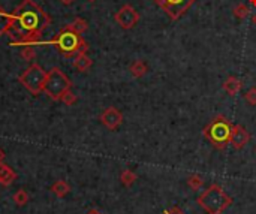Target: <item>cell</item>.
<instances>
[{
    "mask_svg": "<svg viewBox=\"0 0 256 214\" xmlns=\"http://www.w3.org/2000/svg\"><path fill=\"white\" fill-rule=\"evenodd\" d=\"M49 23L51 16L35 0H23L11 14V27L6 33L14 39L11 47H36L42 32L49 26Z\"/></svg>",
    "mask_w": 256,
    "mask_h": 214,
    "instance_id": "6da1fadb",
    "label": "cell"
},
{
    "mask_svg": "<svg viewBox=\"0 0 256 214\" xmlns=\"http://www.w3.org/2000/svg\"><path fill=\"white\" fill-rule=\"evenodd\" d=\"M36 45H53L60 54L66 59L75 57L78 52H89V44L84 41L81 34L75 33L67 26H64L54 38L48 42H38Z\"/></svg>",
    "mask_w": 256,
    "mask_h": 214,
    "instance_id": "7a4b0ae2",
    "label": "cell"
},
{
    "mask_svg": "<svg viewBox=\"0 0 256 214\" xmlns=\"http://www.w3.org/2000/svg\"><path fill=\"white\" fill-rule=\"evenodd\" d=\"M232 129L234 124L231 120H228L224 114H219L206 124V128L202 129V135L216 150L224 151L231 144Z\"/></svg>",
    "mask_w": 256,
    "mask_h": 214,
    "instance_id": "3957f363",
    "label": "cell"
},
{
    "mask_svg": "<svg viewBox=\"0 0 256 214\" xmlns=\"http://www.w3.org/2000/svg\"><path fill=\"white\" fill-rule=\"evenodd\" d=\"M196 202L207 214H224L232 205V198L219 184H211L204 190Z\"/></svg>",
    "mask_w": 256,
    "mask_h": 214,
    "instance_id": "277c9868",
    "label": "cell"
},
{
    "mask_svg": "<svg viewBox=\"0 0 256 214\" xmlns=\"http://www.w3.org/2000/svg\"><path fill=\"white\" fill-rule=\"evenodd\" d=\"M72 81L67 78V75L59 67H53L47 74L45 85H44V93L56 102L60 100L64 92L71 90L72 88Z\"/></svg>",
    "mask_w": 256,
    "mask_h": 214,
    "instance_id": "5b68a950",
    "label": "cell"
},
{
    "mask_svg": "<svg viewBox=\"0 0 256 214\" xmlns=\"http://www.w3.org/2000/svg\"><path fill=\"white\" fill-rule=\"evenodd\" d=\"M47 74L44 70V67L38 63H32L24 72L18 77V82L27 88V90L38 96L39 93L44 92V85H45V80H47Z\"/></svg>",
    "mask_w": 256,
    "mask_h": 214,
    "instance_id": "8992f818",
    "label": "cell"
},
{
    "mask_svg": "<svg viewBox=\"0 0 256 214\" xmlns=\"http://www.w3.org/2000/svg\"><path fill=\"white\" fill-rule=\"evenodd\" d=\"M158 8H160L169 20L177 21L189 11V8L196 2V0H151Z\"/></svg>",
    "mask_w": 256,
    "mask_h": 214,
    "instance_id": "52a82bcc",
    "label": "cell"
},
{
    "mask_svg": "<svg viewBox=\"0 0 256 214\" xmlns=\"http://www.w3.org/2000/svg\"><path fill=\"white\" fill-rule=\"evenodd\" d=\"M140 20H141L140 12L136 11L130 3L123 5L114 14V21L123 30H132L136 24L140 23Z\"/></svg>",
    "mask_w": 256,
    "mask_h": 214,
    "instance_id": "ba28073f",
    "label": "cell"
},
{
    "mask_svg": "<svg viewBox=\"0 0 256 214\" xmlns=\"http://www.w3.org/2000/svg\"><path fill=\"white\" fill-rule=\"evenodd\" d=\"M99 121L104 124L108 131H117L123 123V114L115 106H108L99 115Z\"/></svg>",
    "mask_w": 256,
    "mask_h": 214,
    "instance_id": "9c48e42d",
    "label": "cell"
},
{
    "mask_svg": "<svg viewBox=\"0 0 256 214\" xmlns=\"http://www.w3.org/2000/svg\"><path fill=\"white\" fill-rule=\"evenodd\" d=\"M249 142H250V132L244 126H241V124H235L232 129L229 146H232V148L235 150H243Z\"/></svg>",
    "mask_w": 256,
    "mask_h": 214,
    "instance_id": "30bf717a",
    "label": "cell"
},
{
    "mask_svg": "<svg viewBox=\"0 0 256 214\" xmlns=\"http://www.w3.org/2000/svg\"><path fill=\"white\" fill-rule=\"evenodd\" d=\"M222 88L226 92L228 96H237L243 88V81L235 75H229L222 84Z\"/></svg>",
    "mask_w": 256,
    "mask_h": 214,
    "instance_id": "8fae6325",
    "label": "cell"
},
{
    "mask_svg": "<svg viewBox=\"0 0 256 214\" xmlns=\"http://www.w3.org/2000/svg\"><path fill=\"white\" fill-rule=\"evenodd\" d=\"M16 178H18V174H16L9 165H6L5 162L0 164V184L8 187L16 180Z\"/></svg>",
    "mask_w": 256,
    "mask_h": 214,
    "instance_id": "7c38bea8",
    "label": "cell"
},
{
    "mask_svg": "<svg viewBox=\"0 0 256 214\" xmlns=\"http://www.w3.org/2000/svg\"><path fill=\"white\" fill-rule=\"evenodd\" d=\"M72 65H74V67L78 70V72H87V70L93 65V60L89 57L87 52H78V54L74 57Z\"/></svg>",
    "mask_w": 256,
    "mask_h": 214,
    "instance_id": "4fadbf2b",
    "label": "cell"
},
{
    "mask_svg": "<svg viewBox=\"0 0 256 214\" xmlns=\"http://www.w3.org/2000/svg\"><path fill=\"white\" fill-rule=\"evenodd\" d=\"M129 72L133 78H143L148 74V65L143 59L133 60L129 66Z\"/></svg>",
    "mask_w": 256,
    "mask_h": 214,
    "instance_id": "5bb4252c",
    "label": "cell"
},
{
    "mask_svg": "<svg viewBox=\"0 0 256 214\" xmlns=\"http://www.w3.org/2000/svg\"><path fill=\"white\" fill-rule=\"evenodd\" d=\"M49 190L53 192L57 196V198H64V196L69 195L71 186H69V183H67L66 180H57V181L53 183V186H51Z\"/></svg>",
    "mask_w": 256,
    "mask_h": 214,
    "instance_id": "9a60e30c",
    "label": "cell"
},
{
    "mask_svg": "<svg viewBox=\"0 0 256 214\" xmlns=\"http://www.w3.org/2000/svg\"><path fill=\"white\" fill-rule=\"evenodd\" d=\"M186 183H187V186H189L191 190H193V192H199V190L204 187V184H206V180H204V178H202L199 174H192V175L187 177Z\"/></svg>",
    "mask_w": 256,
    "mask_h": 214,
    "instance_id": "2e32d148",
    "label": "cell"
},
{
    "mask_svg": "<svg viewBox=\"0 0 256 214\" xmlns=\"http://www.w3.org/2000/svg\"><path fill=\"white\" fill-rule=\"evenodd\" d=\"M136 180H138V175H136L135 171H132V169H129V168L122 171V174H120V181H122V184H123L125 187H130Z\"/></svg>",
    "mask_w": 256,
    "mask_h": 214,
    "instance_id": "e0dca14e",
    "label": "cell"
},
{
    "mask_svg": "<svg viewBox=\"0 0 256 214\" xmlns=\"http://www.w3.org/2000/svg\"><path fill=\"white\" fill-rule=\"evenodd\" d=\"M12 201H14V204H15L16 207H24V205L29 204L30 196H29V193H27L24 189H18V190H16V192L12 195Z\"/></svg>",
    "mask_w": 256,
    "mask_h": 214,
    "instance_id": "ac0fdd59",
    "label": "cell"
},
{
    "mask_svg": "<svg viewBox=\"0 0 256 214\" xmlns=\"http://www.w3.org/2000/svg\"><path fill=\"white\" fill-rule=\"evenodd\" d=\"M67 27H69L71 30H74L75 33H78V34H82V33H85L89 30V23L85 21L84 18H81V16H77L71 24H67Z\"/></svg>",
    "mask_w": 256,
    "mask_h": 214,
    "instance_id": "d6986e66",
    "label": "cell"
},
{
    "mask_svg": "<svg viewBox=\"0 0 256 214\" xmlns=\"http://www.w3.org/2000/svg\"><path fill=\"white\" fill-rule=\"evenodd\" d=\"M11 27V14H8L2 6H0V36L8 33Z\"/></svg>",
    "mask_w": 256,
    "mask_h": 214,
    "instance_id": "ffe728a7",
    "label": "cell"
},
{
    "mask_svg": "<svg viewBox=\"0 0 256 214\" xmlns=\"http://www.w3.org/2000/svg\"><path fill=\"white\" fill-rule=\"evenodd\" d=\"M232 14L238 20H246L247 16L250 15V8L246 3H237L232 9Z\"/></svg>",
    "mask_w": 256,
    "mask_h": 214,
    "instance_id": "44dd1931",
    "label": "cell"
},
{
    "mask_svg": "<svg viewBox=\"0 0 256 214\" xmlns=\"http://www.w3.org/2000/svg\"><path fill=\"white\" fill-rule=\"evenodd\" d=\"M21 51H20V56L23 60H27V62H32L36 59V49H35V45H21Z\"/></svg>",
    "mask_w": 256,
    "mask_h": 214,
    "instance_id": "7402d4cb",
    "label": "cell"
},
{
    "mask_svg": "<svg viewBox=\"0 0 256 214\" xmlns=\"http://www.w3.org/2000/svg\"><path fill=\"white\" fill-rule=\"evenodd\" d=\"M60 102L66 106H74L78 102V96L72 92V88H71V90H67V92L63 93V96L60 98Z\"/></svg>",
    "mask_w": 256,
    "mask_h": 214,
    "instance_id": "603a6c76",
    "label": "cell"
},
{
    "mask_svg": "<svg viewBox=\"0 0 256 214\" xmlns=\"http://www.w3.org/2000/svg\"><path fill=\"white\" fill-rule=\"evenodd\" d=\"M244 99L250 106H256V87H250L244 93Z\"/></svg>",
    "mask_w": 256,
    "mask_h": 214,
    "instance_id": "cb8c5ba5",
    "label": "cell"
},
{
    "mask_svg": "<svg viewBox=\"0 0 256 214\" xmlns=\"http://www.w3.org/2000/svg\"><path fill=\"white\" fill-rule=\"evenodd\" d=\"M163 214H186L183 210H180L178 207H173V208H168L163 211Z\"/></svg>",
    "mask_w": 256,
    "mask_h": 214,
    "instance_id": "d4e9b609",
    "label": "cell"
},
{
    "mask_svg": "<svg viewBox=\"0 0 256 214\" xmlns=\"http://www.w3.org/2000/svg\"><path fill=\"white\" fill-rule=\"evenodd\" d=\"M60 2H62L64 6H71L72 3H75V0H60Z\"/></svg>",
    "mask_w": 256,
    "mask_h": 214,
    "instance_id": "484cf974",
    "label": "cell"
},
{
    "mask_svg": "<svg viewBox=\"0 0 256 214\" xmlns=\"http://www.w3.org/2000/svg\"><path fill=\"white\" fill-rule=\"evenodd\" d=\"M5 159H6V153H5L2 148H0V164L5 162Z\"/></svg>",
    "mask_w": 256,
    "mask_h": 214,
    "instance_id": "4316f807",
    "label": "cell"
},
{
    "mask_svg": "<svg viewBox=\"0 0 256 214\" xmlns=\"http://www.w3.org/2000/svg\"><path fill=\"white\" fill-rule=\"evenodd\" d=\"M247 2H249V5H250V6L256 8V0H247Z\"/></svg>",
    "mask_w": 256,
    "mask_h": 214,
    "instance_id": "83f0119b",
    "label": "cell"
},
{
    "mask_svg": "<svg viewBox=\"0 0 256 214\" xmlns=\"http://www.w3.org/2000/svg\"><path fill=\"white\" fill-rule=\"evenodd\" d=\"M252 24L256 27V14H253V15H252Z\"/></svg>",
    "mask_w": 256,
    "mask_h": 214,
    "instance_id": "f1b7e54d",
    "label": "cell"
},
{
    "mask_svg": "<svg viewBox=\"0 0 256 214\" xmlns=\"http://www.w3.org/2000/svg\"><path fill=\"white\" fill-rule=\"evenodd\" d=\"M87 214H102V213H100V211H97V210H90Z\"/></svg>",
    "mask_w": 256,
    "mask_h": 214,
    "instance_id": "f546056e",
    "label": "cell"
},
{
    "mask_svg": "<svg viewBox=\"0 0 256 214\" xmlns=\"http://www.w3.org/2000/svg\"><path fill=\"white\" fill-rule=\"evenodd\" d=\"M89 3H95V2H97V0H87Z\"/></svg>",
    "mask_w": 256,
    "mask_h": 214,
    "instance_id": "4dcf8cb0",
    "label": "cell"
},
{
    "mask_svg": "<svg viewBox=\"0 0 256 214\" xmlns=\"http://www.w3.org/2000/svg\"><path fill=\"white\" fill-rule=\"evenodd\" d=\"M255 153H256V147H255Z\"/></svg>",
    "mask_w": 256,
    "mask_h": 214,
    "instance_id": "1f68e13d",
    "label": "cell"
}]
</instances>
